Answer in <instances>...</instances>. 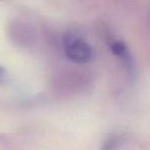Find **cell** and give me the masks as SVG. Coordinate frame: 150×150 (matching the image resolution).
Returning <instances> with one entry per match:
<instances>
[{
  "label": "cell",
  "mask_w": 150,
  "mask_h": 150,
  "mask_svg": "<svg viewBox=\"0 0 150 150\" xmlns=\"http://www.w3.org/2000/svg\"><path fill=\"white\" fill-rule=\"evenodd\" d=\"M65 52L73 62L88 63L93 58V50L86 41L69 35L65 39Z\"/></svg>",
  "instance_id": "obj_1"
},
{
  "label": "cell",
  "mask_w": 150,
  "mask_h": 150,
  "mask_svg": "<svg viewBox=\"0 0 150 150\" xmlns=\"http://www.w3.org/2000/svg\"><path fill=\"white\" fill-rule=\"evenodd\" d=\"M112 52H114L117 57L122 59V60L125 61V65H127L129 68L133 67V62H132L131 54H129L127 45H125L122 41H115L114 43L112 44Z\"/></svg>",
  "instance_id": "obj_2"
},
{
  "label": "cell",
  "mask_w": 150,
  "mask_h": 150,
  "mask_svg": "<svg viewBox=\"0 0 150 150\" xmlns=\"http://www.w3.org/2000/svg\"><path fill=\"white\" fill-rule=\"evenodd\" d=\"M123 139L121 136H112L107 141H105L102 150H117L121 146Z\"/></svg>",
  "instance_id": "obj_3"
},
{
  "label": "cell",
  "mask_w": 150,
  "mask_h": 150,
  "mask_svg": "<svg viewBox=\"0 0 150 150\" xmlns=\"http://www.w3.org/2000/svg\"><path fill=\"white\" fill-rule=\"evenodd\" d=\"M4 79H5V71L4 69L0 67V83L4 81Z\"/></svg>",
  "instance_id": "obj_4"
}]
</instances>
